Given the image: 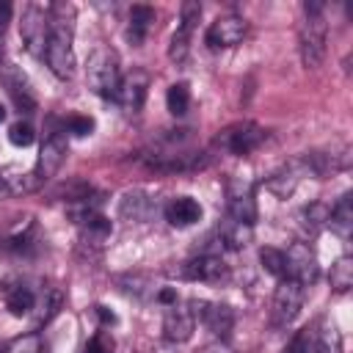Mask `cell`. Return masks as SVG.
Listing matches in <instances>:
<instances>
[{"label":"cell","instance_id":"obj_18","mask_svg":"<svg viewBox=\"0 0 353 353\" xmlns=\"http://www.w3.org/2000/svg\"><path fill=\"white\" fill-rule=\"evenodd\" d=\"M163 215H165V221H168L171 226L185 229V226L199 223L201 215H204V210H201V204H199L193 196H176V199H171V201L163 207Z\"/></svg>","mask_w":353,"mask_h":353},{"label":"cell","instance_id":"obj_5","mask_svg":"<svg viewBox=\"0 0 353 353\" xmlns=\"http://www.w3.org/2000/svg\"><path fill=\"white\" fill-rule=\"evenodd\" d=\"M301 306H303V287L292 279H281L273 292V301H270V325L287 328L298 317Z\"/></svg>","mask_w":353,"mask_h":353},{"label":"cell","instance_id":"obj_28","mask_svg":"<svg viewBox=\"0 0 353 353\" xmlns=\"http://www.w3.org/2000/svg\"><path fill=\"white\" fill-rule=\"evenodd\" d=\"M259 262H262V268H265L270 276H276L279 281L287 279V256H284L281 248L262 245V248H259Z\"/></svg>","mask_w":353,"mask_h":353},{"label":"cell","instance_id":"obj_16","mask_svg":"<svg viewBox=\"0 0 353 353\" xmlns=\"http://www.w3.org/2000/svg\"><path fill=\"white\" fill-rule=\"evenodd\" d=\"M196 331V314L190 303H171L163 314V336L168 342H188Z\"/></svg>","mask_w":353,"mask_h":353},{"label":"cell","instance_id":"obj_4","mask_svg":"<svg viewBox=\"0 0 353 353\" xmlns=\"http://www.w3.org/2000/svg\"><path fill=\"white\" fill-rule=\"evenodd\" d=\"M265 135L268 132L256 121H234L215 135V146L229 154H251L265 141Z\"/></svg>","mask_w":353,"mask_h":353},{"label":"cell","instance_id":"obj_25","mask_svg":"<svg viewBox=\"0 0 353 353\" xmlns=\"http://www.w3.org/2000/svg\"><path fill=\"white\" fill-rule=\"evenodd\" d=\"M61 306H63V292L58 290V287H47L44 290V295L36 301V306L33 309H39V314H36V323L41 325V323H50L58 312H61Z\"/></svg>","mask_w":353,"mask_h":353},{"label":"cell","instance_id":"obj_1","mask_svg":"<svg viewBox=\"0 0 353 353\" xmlns=\"http://www.w3.org/2000/svg\"><path fill=\"white\" fill-rule=\"evenodd\" d=\"M47 17H50V39H47L44 61L55 77L69 80L74 74V52H72L74 6L72 3H52L47 8Z\"/></svg>","mask_w":353,"mask_h":353},{"label":"cell","instance_id":"obj_39","mask_svg":"<svg viewBox=\"0 0 353 353\" xmlns=\"http://www.w3.org/2000/svg\"><path fill=\"white\" fill-rule=\"evenodd\" d=\"M3 119H6V108L0 105V121H3Z\"/></svg>","mask_w":353,"mask_h":353},{"label":"cell","instance_id":"obj_24","mask_svg":"<svg viewBox=\"0 0 353 353\" xmlns=\"http://www.w3.org/2000/svg\"><path fill=\"white\" fill-rule=\"evenodd\" d=\"M119 212L124 218H132V221H146L149 212H152V199L146 193H141V190H130V193H124Z\"/></svg>","mask_w":353,"mask_h":353},{"label":"cell","instance_id":"obj_13","mask_svg":"<svg viewBox=\"0 0 353 353\" xmlns=\"http://www.w3.org/2000/svg\"><path fill=\"white\" fill-rule=\"evenodd\" d=\"M0 80L11 97V102L19 108V113H33L36 110V97H33V88H30V80L25 77V72L8 61L0 63Z\"/></svg>","mask_w":353,"mask_h":353},{"label":"cell","instance_id":"obj_31","mask_svg":"<svg viewBox=\"0 0 353 353\" xmlns=\"http://www.w3.org/2000/svg\"><path fill=\"white\" fill-rule=\"evenodd\" d=\"M3 353H44V342L36 331H28V334H19L14 336Z\"/></svg>","mask_w":353,"mask_h":353},{"label":"cell","instance_id":"obj_35","mask_svg":"<svg viewBox=\"0 0 353 353\" xmlns=\"http://www.w3.org/2000/svg\"><path fill=\"white\" fill-rule=\"evenodd\" d=\"M284 353H309V336H306V331H298V334L287 342Z\"/></svg>","mask_w":353,"mask_h":353},{"label":"cell","instance_id":"obj_3","mask_svg":"<svg viewBox=\"0 0 353 353\" xmlns=\"http://www.w3.org/2000/svg\"><path fill=\"white\" fill-rule=\"evenodd\" d=\"M85 83L88 88L102 97V99H116L119 83H121V66H119V55L113 47L102 44L88 55L85 63Z\"/></svg>","mask_w":353,"mask_h":353},{"label":"cell","instance_id":"obj_36","mask_svg":"<svg viewBox=\"0 0 353 353\" xmlns=\"http://www.w3.org/2000/svg\"><path fill=\"white\" fill-rule=\"evenodd\" d=\"M11 3H0V50H3V36H6V28H8V22H11Z\"/></svg>","mask_w":353,"mask_h":353},{"label":"cell","instance_id":"obj_6","mask_svg":"<svg viewBox=\"0 0 353 353\" xmlns=\"http://www.w3.org/2000/svg\"><path fill=\"white\" fill-rule=\"evenodd\" d=\"M19 33H22L25 50H28L30 55H36V58H44L47 39H50V17H47V8H41V6H28L25 14H22Z\"/></svg>","mask_w":353,"mask_h":353},{"label":"cell","instance_id":"obj_37","mask_svg":"<svg viewBox=\"0 0 353 353\" xmlns=\"http://www.w3.org/2000/svg\"><path fill=\"white\" fill-rule=\"evenodd\" d=\"M199 353H232V347L223 342V339H215V342H210V345H204Z\"/></svg>","mask_w":353,"mask_h":353},{"label":"cell","instance_id":"obj_12","mask_svg":"<svg viewBox=\"0 0 353 353\" xmlns=\"http://www.w3.org/2000/svg\"><path fill=\"white\" fill-rule=\"evenodd\" d=\"M284 256H287V279L298 281L301 287H309L317 281V273H320L317 256L306 243H292L284 251Z\"/></svg>","mask_w":353,"mask_h":353},{"label":"cell","instance_id":"obj_21","mask_svg":"<svg viewBox=\"0 0 353 353\" xmlns=\"http://www.w3.org/2000/svg\"><path fill=\"white\" fill-rule=\"evenodd\" d=\"M301 176H303V168H301L298 160L290 163V165H281V168L268 179V190L276 193L279 199H287V196H292V190L298 188Z\"/></svg>","mask_w":353,"mask_h":353},{"label":"cell","instance_id":"obj_40","mask_svg":"<svg viewBox=\"0 0 353 353\" xmlns=\"http://www.w3.org/2000/svg\"><path fill=\"white\" fill-rule=\"evenodd\" d=\"M3 185H6V182H3V176H0V188H3Z\"/></svg>","mask_w":353,"mask_h":353},{"label":"cell","instance_id":"obj_20","mask_svg":"<svg viewBox=\"0 0 353 353\" xmlns=\"http://www.w3.org/2000/svg\"><path fill=\"white\" fill-rule=\"evenodd\" d=\"M325 226H331V232L336 237L350 240V234H353V196L350 193H342L339 201L328 210V223Z\"/></svg>","mask_w":353,"mask_h":353},{"label":"cell","instance_id":"obj_9","mask_svg":"<svg viewBox=\"0 0 353 353\" xmlns=\"http://www.w3.org/2000/svg\"><path fill=\"white\" fill-rule=\"evenodd\" d=\"M63 130H55L44 138L41 149H39V160H36V168L30 174L33 185H41L47 182L50 176H55V171L61 168V163L66 160V138L61 135Z\"/></svg>","mask_w":353,"mask_h":353},{"label":"cell","instance_id":"obj_10","mask_svg":"<svg viewBox=\"0 0 353 353\" xmlns=\"http://www.w3.org/2000/svg\"><path fill=\"white\" fill-rule=\"evenodd\" d=\"M190 309L196 314V320L215 334L218 339H226L232 325H234V312L229 303H215V301H190Z\"/></svg>","mask_w":353,"mask_h":353},{"label":"cell","instance_id":"obj_33","mask_svg":"<svg viewBox=\"0 0 353 353\" xmlns=\"http://www.w3.org/2000/svg\"><path fill=\"white\" fill-rule=\"evenodd\" d=\"M8 141H11L14 146H30V143L36 141V132H33V127H30L28 121H14V124L8 127Z\"/></svg>","mask_w":353,"mask_h":353},{"label":"cell","instance_id":"obj_19","mask_svg":"<svg viewBox=\"0 0 353 353\" xmlns=\"http://www.w3.org/2000/svg\"><path fill=\"white\" fill-rule=\"evenodd\" d=\"M3 298H6V309L14 317H25L36 306V292L22 281H11V279L3 281Z\"/></svg>","mask_w":353,"mask_h":353},{"label":"cell","instance_id":"obj_27","mask_svg":"<svg viewBox=\"0 0 353 353\" xmlns=\"http://www.w3.org/2000/svg\"><path fill=\"white\" fill-rule=\"evenodd\" d=\"M328 210H331V207H325L323 201H312L309 207H303V210H301V226H303V232L317 234V232L328 223Z\"/></svg>","mask_w":353,"mask_h":353},{"label":"cell","instance_id":"obj_30","mask_svg":"<svg viewBox=\"0 0 353 353\" xmlns=\"http://www.w3.org/2000/svg\"><path fill=\"white\" fill-rule=\"evenodd\" d=\"M314 350L317 353H342V334L334 323H325L320 331H317V342H314Z\"/></svg>","mask_w":353,"mask_h":353},{"label":"cell","instance_id":"obj_22","mask_svg":"<svg viewBox=\"0 0 353 353\" xmlns=\"http://www.w3.org/2000/svg\"><path fill=\"white\" fill-rule=\"evenodd\" d=\"M154 8L152 6H132L130 8V22H127V39L132 44H141L146 39V33L152 30V22H154Z\"/></svg>","mask_w":353,"mask_h":353},{"label":"cell","instance_id":"obj_29","mask_svg":"<svg viewBox=\"0 0 353 353\" xmlns=\"http://www.w3.org/2000/svg\"><path fill=\"white\" fill-rule=\"evenodd\" d=\"M165 105L171 116H185L190 110V88L188 83H174L165 94Z\"/></svg>","mask_w":353,"mask_h":353},{"label":"cell","instance_id":"obj_11","mask_svg":"<svg viewBox=\"0 0 353 353\" xmlns=\"http://www.w3.org/2000/svg\"><path fill=\"white\" fill-rule=\"evenodd\" d=\"M245 30H248V25H245L243 17H237V14H223V17H218L215 22H210V28H207V33H204V41H207L210 50H226V47L240 44V41L245 39Z\"/></svg>","mask_w":353,"mask_h":353},{"label":"cell","instance_id":"obj_32","mask_svg":"<svg viewBox=\"0 0 353 353\" xmlns=\"http://www.w3.org/2000/svg\"><path fill=\"white\" fill-rule=\"evenodd\" d=\"M63 132H72V135H77V138H85V135L94 132V119L74 113V116H69V119L63 121Z\"/></svg>","mask_w":353,"mask_h":353},{"label":"cell","instance_id":"obj_17","mask_svg":"<svg viewBox=\"0 0 353 353\" xmlns=\"http://www.w3.org/2000/svg\"><path fill=\"white\" fill-rule=\"evenodd\" d=\"M303 174H312V176H328V174H336V171H345L350 165V152L342 146L339 152H306L303 157H298Z\"/></svg>","mask_w":353,"mask_h":353},{"label":"cell","instance_id":"obj_23","mask_svg":"<svg viewBox=\"0 0 353 353\" xmlns=\"http://www.w3.org/2000/svg\"><path fill=\"white\" fill-rule=\"evenodd\" d=\"M218 237H221V243H223L226 248L240 251V248H245V245L251 243V226L226 215V221L218 226Z\"/></svg>","mask_w":353,"mask_h":353},{"label":"cell","instance_id":"obj_38","mask_svg":"<svg viewBox=\"0 0 353 353\" xmlns=\"http://www.w3.org/2000/svg\"><path fill=\"white\" fill-rule=\"evenodd\" d=\"M94 309H97V317H99L102 325H113V323H116V314H113L108 306H94Z\"/></svg>","mask_w":353,"mask_h":353},{"label":"cell","instance_id":"obj_34","mask_svg":"<svg viewBox=\"0 0 353 353\" xmlns=\"http://www.w3.org/2000/svg\"><path fill=\"white\" fill-rule=\"evenodd\" d=\"M116 342L110 336V331H97L88 342H85V353H113Z\"/></svg>","mask_w":353,"mask_h":353},{"label":"cell","instance_id":"obj_15","mask_svg":"<svg viewBox=\"0 0 353 353\" xmlns=\"http://www.w3.org/2000/svg\"><path fill=\"white\" fill-rule=\"evenodd\" d=\"M146 88H149V74L143 69H132L130 74L121 77L119 91H116V102L124 108V113L135 116V113H141V108L146 102Z\"/></svg>","mask_w":353,"mask_h":353},{"label":"cell","instance_id":"obj_26","mask_svg":"<svg viewBox=\"0 0 353 353\" xmlns=\"http://www.w3.org/2000/svg\"><path fill=\"white\" fill-rule=\"evenodd\" d=\"M331 290L334 292H347L350 287H353V256H339L334 265H331Z\"/></svg>","mask_w":353,"mask_h":353},{"label":"cell","instance_id":"obj_7","mask_svg":"<svg viewBox=\"0 0 353 353\" xmlns=\"http://www.w3.org/2000/svg\"><path fill=\"white\" fill-rule=\"evenodd\" d=\"M226 210H229V218L254 226V221H256V199H254V185L248 179H243V176L226 179Z\"/></svg>","mask_w":353,"mask_h":353},{"label":"cell","instance_id":"obj_14","mask_svg":"<svg viewBox=\"0 0 353 353\" xmlns=\"http://www.w3.org/2000/svg\"><path fill=\"white\" fill-rule=\"evenodd\" d=\"M179 276H182V279H190V281L221 284V281L229 276V268H226V262H223L218 254H199V256L188 259V262L179 268Z\"/></svg>","mask_w":353,"mask_h":353},{"label":"cell","instance_id":"obj_8","mask_svg":"<svg viewBox=\"0 0 353 353\" xmlns=\"http://www.w3.org/2000/svg\"><path fill=\"white\" fill-rule=\"evenodd\" d=\"M199 17H201V3H196V0L182 3V8H179V25H176V30H174V36L168 41V58L174 63H185V58L190 52V36L196 30Z\"/></svg>","mask_w":353,"mask_h":353},{"label":"cell","instance_id":"obj_2","mask_svg":"<svg viewBox=\"0 0 353 353\" xmlns=\"http://www.w3.org/2000/svg\"><path fill=\"white\" fill-rule=\"evenodd\" d=\"M323 3L320 0H306L303 3V19L298 25V52L301 63L306 69H317L325 58V41H328V25L323 17Z\"/></svg>","mask_w":353,"mask_h":353}]
</instances>
